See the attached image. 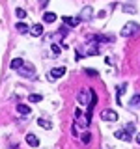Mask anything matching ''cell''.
<instances>
[{
	"mask_svg": "<svg viewBox=\"0 0 140 149\" xmlns=\"http://www.w3.org/2000/svg\"><path fill=\"white\" fill-rule=\"evenodd\" d=\"M64 74H65V67H54V69H50L49 78L50 80H58V78L64 77Z\"/></svg>",
	"mask_w": 140,
	"mask_h": 149,
	"instance_id": "8992f818",
	"label": "cell"
},
{
	"mask_svg": "<svg viewBox=\"0 0 140 149\" xmlns=\"http://www.w3.org/2000/svg\"><path fill=\"white\" fill-rule=\"evenodd\" d=\"M80 140H82V143H90V140H92V136H90V132H82V136H80Z\"/></svg>",
	"mask_w": 140,
	"mask_h": 149,
	"instance_id": "ffe728a7",
	"label": "cell"
},
{
	"mask_svg": "<svg viewBox=\"0 0 140 149\" xmlns=\"http://www.w3.org/2000/svg\"><path fill=\"white\" fill-rule=\"evenodd\" d=\"M64 22L67 26H77L80 22V17H64Z\"/></svg>",
	"mask_w": 140,
	"mask_h": 149,
	"instance_id": "30bf717a",
	"label": "cell"
},
{
	"mask_svg": "<svg viewBox=\"0 0 140 149\" xmlns=\"http://www.w3.org/2000/svg\"><path fill=\"white\" fill-rule=\"evenodd\" d=\"M49 4V0H41V6H47Z\"/></svg>",
	"mask_w": 140,
	"mask_h": 149,
	"instance_id": "484cf974",
	"label": "cell"
},
{
	"mask_svg": "<svg viewBox=\"0 0 140 149\" xmlns=\"http://www.w3.org/2000/svg\"><path fill=\"white\" fill-rule=\"evenodd\" d=\"M136 142H138V143H140V134H136Z\"/></svg>",
	"mask_w": 140,
	"mask_h": 149,
	"instance_id": "4316f807",
	"label": "cell"
},
{
	"mask_svg": "<svg viewBox=\"0 0 140 149\" xmlns=\"http://www.w3.org/2000/svg\"><path fill=\"white\" fill-rule=\"evenodd\" d=\"M129 104L133 106V108H140V95H133L129 101Z\"/></svg>",
	"mask_w": 140,
	"mask_h": 149,
	"instance_id": "5bb4252c",
	"label": "cell"
},
{
	"mask_svg": "<svg viewBox=\"0 0 140 149\" xmlns=\"http://www.w3.org/2000/svg\"><path fill=\"white\" fill-rule=\"evenodd\" d=\"M114 136L118 138V140H123V142H131V140H133V136H131V132H129L127 129H120V130H116Z\"/></svg>",
	"mask_w": 140,
	"mask_h": 149,
	"instance_id": "5b68a950",
	"label": "cell"
},
{
	"mask_svg": "<svg viewBox=\"0 0 140 149\" xmlns=\"http://www.w3.org/2000/svg\"><path fill=\"white\" fill-rule=\"evenodd\" d=\"M138 28H140V26L136 24V22H133V21H131V22H127V24L121 28V36H123V37H129V36L136 34V32H138Z\"/></svg>",
	"mask_w": 140,
	"mask_h": 149,
	"instance_id": "7a4b0ae2",
	"label": "cell"
},
{
	"mask_svg": "<svg viewBox=\"0 0 140 149\" xmlns=\"http://www.w3.org/2000/svg\"><path fill=\"white\" fill-rule=\"evenodd\" d=\"M125 90H127V84H121V88H118V95H116V99H118V102H120V99H121V95L125 93Z\"/></svg>",
	"mask_w": 140,
	"mask_h": 149,
	"instance_id": "ac0fdd59",
	"label": "cell"
},
{
	"mask_svg": "<svg viewBox=\"0 0 140 149\" xmlns=\"http://www.w3.org/2000/svg\"><path fill=\"white\" fill-rule=\"evenodd\" d=\"M15 15H17L19 19H24V17H26V11H24L22 8H17V9H15Z\"/></svg>",
	"mask_w": 140,
	"mask_h": 149,
	"instance_id": "d6986e66",
	"label": "cell"
},
{
	"mask_svg": "<svg viewBox=\"0 0 140 149\" xmlns=\"http://www.w3.org/2000/svg\"><path fill=\"white\" fill-rule=\"evenodd\" d=\"M17 112L22 114V116H28V114H30V106H28V104H17Z\"/></svg>",
	"mask_w": 140,
	"mask_h": 149,
	"instance_id": "4fadbf2b",
	"label": "cell"
},
{
	"mask_svg": "<svg viewBox=\"0 0 140 149\" xmlns=\"http://www.w3.org/2000/svg\"><path fill=\"white\" fill-rule=\"evenodd\" d=\"M39 101H41V95H37V93L30 95V102H39Z\"/></svg>",
	"mask_w": 140,
	"mask_h": 149,
	"instance_id": "7402d4cb",
	"label": "cell"
},
{
	"mask_svg": "<svg viewBox=\"0 0 140 149\" xmlns=\"http://www.w3.org/2000/svg\"><path fill=\"white\" fill-rule=\"evenodd\" d=\"M43 21H45V22H49V24H52V22L56 21V13H52V11H45Z\"/></svg>",
	"mask_w": 140,
	"mask_h": 149,
	"instance_id": "7c38bea8",
	"label": "cell"
},
{
	"mask_svg": "<svg viewBox=\"0 0 140 149\" xmlns=\"http://www.w3.org/2000/svg\"><path fill=\"white\" fill-rule=\"evenodd\" d=\"M75 118H77V121L75 123L78 125V127H88V123H90V116H84L80 110H75Z\"/></svg>",
	"mask_w": 140,
	"mask_h": 149,
	"instance_id": "3957f363",
	"label": "cell"
},
{
	"mask_svg": "<svg viewBox=\"0 0 140 149\" xmlns=\"http://www.w3.org/2000/svg\"><path fill=\"white\" fill-rule=\"evenodd\" d=\"M22 63H24V62H22L21 58H15V60H11V63H9V67H11V69H19V67H21Z\"/></svg>",
	"mask_w": 140,
	"mask_h": 149,
	"instance_id": "e0dca14e",
	"label": "cell"
},
{
	"mask_svg": "<svg viewBox=\"0 0 140 149\" xmlns=\"http://www.w3.org/2000/svg\"><path fill=\"white\" fill-rule=\"evenodd\" d=\"M37 125H39V127H43V129H50V127H52V123H50V121H47L45 118H39V119H37Z\"/></svg>",
	"mask_w": 140,
	"mask_h": 149,
	"instance_id": "9a60e30c",
	"label": "cell"
},
{
	"mask_svg": "<svg viewBox=\"0 0 140 149\" xmlns=\"http://www.w3.org/2000/svg\"><path fill=\"white\" fill-rule=\"evenodd\" d=\"M26 142H28V146H32V147H37L39 146V138L36 136V134H26Z\"/></svg>",
	"mask_w": 140,
	"mask_h": 149,
	"instance_id": "ba28073f",
	"label": "cell"
},
{
	"mask_svg": "<svg viewBox=\"0 0 140 149\" xmlns=\"http://www.w3.org/2000/svg\"><path fill=\"white\" fill-rule=\"evenodd\" d=\"M92 13H93V9H92V6H86L80 11V21H86V19H90L92 17Z\"/></svg>",
	"mask_w": 140,
	"mask_h": 149,
	"instance_id": "9c48e42d",
	"label": "cell"
},
{
	"mask_svg": "<svg viewBox=\"0 0 140 149\" xmlns=\"http://www.w3.org/2000/svg\"><path fill=\"white\" fill-rule=\"evenodd\" d=\"M30 32H32V36L39 37L41 34H43V24H34V26L30 28Z\"/></svg>",
	"mask_w": 140,
	"mask_h": 149,
	"instance_id": "8fae6325",
	"label": "cell"
},
{
	"mask_svg": "<svg viewBox=\"0 0 140 149\" xmlns=\"http://www.w3.org/2000/svg\"><path fill=\"white\" fill-rule=\"evenodd\" d=\"M90 97H92V90H88V88H82V90L77 93V101H78V104L88 106V104H90Z\"/></svg>",
	"mask_w": 140,
	"mask_h": 149,
	"instance_id": "6da1fadb",
	"label": "cell"
},
{
	"mask_svg": "<svg viewBox=\"0 0 140 149\" xmlns=\"http://www.w3.org/2000/svg\"><path fill=\"white\" fill-rule=\"evenodd\" d=\"M50 49H52V54H60V47L56 45V43H52V45H50Z\"/></svg>",
	"mask_w": 140,
	"mask_h": 149,
	"instance_id": "603a6c76",
	"label": "cell"
},
{
	"mask_svg": "<svg viewBox=\"0 0 140 149\" xmlns=\"http://www.w3.org/2000/svg\"><path fill=\"white\" fill-rule=\"evenodd\" d=\"M19 74L21 77H24V78H30V77H34V65H26V63H22L21 67L17 69Z\"/></svg>",
	"mask_w": 140,
	"mask_h": 149,
	"instance_id": "277c9868",
	"label": "cell"
},
{
	"mask_svg": "<svg viewBox=\"0 0 140 149\" xmlns=\"http://www.w3.org/2000/svg\"><path fill=\"white\" fill-rule=\"evenodd\" d=\"M15 30L19 32V34H26V32H28V30H30V28H28V26L24 24V22H19V24L15 26Z\"/></svg>",
	"mask_w": 140,
	"mask_h": 149,
	"instance_id": "2e32d148",
	"label": "cell"
},
{
	"mask_svg": "<svg viewBox=\"0 0 140 149\" xmlns=\"http://www.w3.org/2000/svg\"><path fill=\"white\" fill-rule=\"evenodd\" d=\"M127 130H129V132H133V130H134V125L129 123V125H127Z\"/></svg>",
	"mask_w": 140,
	"mask_h": 149,
	"instance_id": "d4e9b609",
	"label": "cell"
},
{
	"mask_svg": "<svg viewBox=\"0 0 140 149\" xmlns=\"http://www.w3.org/2000/svg\"><path fill=\"white\" fill-rule=\"evenodd\" d=\"M84 73H86L88 77H97V71H95V69H90V67L84 69Z\"/></svg>",
	"mask_w": 140,
	"mask_h": 149,
	"instance_id": "44dd1931",
	"label": "cell"
},
{
	"mask_svg": "<svg viewBox=\"0 0 140 149\" xmlns=\"http://www.w3.org/2000/svg\"><path fill=\"white\" fill-rule=\"evenodd\" d=\"M123 11H129V13H133V11H136V8H131V6H123Z\"/></svg>",
	"mask_w": 140,
	"mask_h": 149,
	"instance_id": "cb8c5ba5",
	"label": "cell"
},
{
	"mask_svg": "<svg viewBox=\"0 0 140 149\" xmlns=\"http://www.w3.org/2000/svg\"><path fill=\"white\" fill-rule=\"evenodd\" d=\"M101 118L105 119V121H110V123H112V121L118 119V114H116L114 110H108V108H106V110H103V112H101Z\"/></svg>",
	"mask_w": 140,
	"mask_h": 149,
	"instance_id": "52a82bcc",
	"label": "cell"
}]
</instances>
